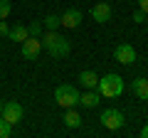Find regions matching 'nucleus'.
<instances>
[{"label":"nucleus","mask_w":148,"mask_h":138,"mask_svg":"<svg viewBox=\"0 0 148 138\" xmlns=\"http://www.w3.org/2000/svg\"><path fill=\"white\" fill-rule=\"evenodd\" d=\"M40 42H42V47L47 49V54L54 57V59L67 57L69 49H72V42H69L67 37H62L57 30H47L45 35H40Z\"/></svg>","instance_id":"1"},{"label":"nucleus","mask_w":148,"mask_h":138,"mask_svg":"<svg viewBox=\"0 0 148 138\" xmlns=\"http://www.w3.org/2000/svg\"><path fill=\"white\" fill-rule=\"evenodd\" d=\"M96 91L106 99H116V96L123 94V79L119 74H104L96 81Z\"/></svg>","instance_id":"2"},{"label":"nucleus","mask_w":148,"mask_h":138,"mask_svg":"<svg viewBox=\"0 0 148 138\" xmlns=\"http://www.w3.org/2000/svg\"><path fill=\"white\" fill-rule=\"evenodd\" d=\"M54 101L62 109H72V106L79 104V91L74 89V86H69V84H62V86L54 89Z\"/></svg>","instance_id":"3"},{"label":"nucleus","mask_w":148,"mask_h":138,"mask_svg":"<svg viewBox=\"0 0 148 138\" xmlns=\"http://www.w3.org/2000/svg\"><path fill=\"white\" fill-rule=\"evenodd\" d=\"M101 126L106 128V131H119V128L123 126V113L119 111V109H104V113H101Z\"/></svg>","instance_id":"4"},{"label":"nucleus","mask_w":148,"mask_h":138,"mask_svg":"<svg viewBox=\"0 0 148 138\" xmlns=\"http://www.w3.org/2000/svg\"><path fill=\"white\" fill-rule=\"evenodd\" d=\"M0 116L5 118L10 126H15V123H20L22 118H25V109H22L17 101H5V104H3V111H0Z\"/></svg>","instance_id":"5"},{"label":"nucleus","mask_w":148,"mask_h":138,"mask_svg":"<svg viewBox=\"0 0 148 138\" xmlns=\"http://www.w3.org/2000/svg\"><path fill=\"white\" fill-rule=\"evenodd\" d=\"M20 52H22L25 59L35 62V59L40 57V52H42V42H40V37H27L25 42H20Z\"/></svg>","instance_id":"6"},{"label":"nucleus","mask_w":148,"mask_h":138,"mask_svg":"<svg viewBox=\"0 0 148 138\" xmlns=\"http://www.w3.org/2000/svg\"><path fill=\"white\" fill-rule=\"evenodd\" d=\"M114 59H116L119 64H126L128 67V64L136 62V49H133L128 42H121L116 49H114Z\"/></svg>","instance_id":"7"},{"label":"nucleus","mask_w":148,"mask_h":138,"mask_svg":"<svg viewBox=\"0 0 148 138\" xmlns=\"http://www.w3.org/2000/svg\"><path fill=\"white\" fill-rule=\"evenodd\" d=\"M79 22H82V12L77 10V8H69V10H64L62 15H59V25L67 27V30L79 27Z\"/></svg>","instance_id":"8"},{"label":"nucleus","mask_w":148,"mask_h":138,"mask_svg":"<svg viewBox=\"0 0 148 138\" xmlns=\"http://www.w3.org/2000/svg\"><path fill=\"white\" fill-rule=\"evenodd\" d=\"M111 12H114V10H111L109 3H96V5L91 8V17H94V22H101V25L111 20Z\"/></svg>","instance_id":"9"},{"label":"nucleus","mask_w":148,"mask_h":138,"mask_svg":"<svg viewBox=\"0 0 148 138\" xmlns=\"http://www.w3.org/2000/svg\"><path fill=\"white\" fill-rule=\"evenodd\" d=\"M131 89H133V94H136L141 101H148V79H146V77L133 79L131 81Z\"/></svg>","instance_id":"10"},{"label":"nucleus","mask_w":148,"mask_h":138,"mask_svg":"<svg viewBox=\"0 0 148 138\" xmlns=\"http://www.w3.org/2000/svg\"><path fill=\"white\" fill-rule=\"evenodd\" d=\"M101 101V94L99 91H84V94H79V104L84 109H96Z\"/></svg>","instance_id":"11"},{"label":"nucleus","mask_w":148,"mask_h":138,"mask_svg":"<svg viewBox=\"0 0 148 138\" xmlns=\"http://www.w3.org/2000/svg\"><path fill=\"white\" fill-rule=\"evenodd\" d=\"M62 121H64L67 128H79L82 126V116L74 111V106L72 109H64V118H62Z\"/></svg>","instance_id":"12"},{"label":"nucleus","mask_w":148,"mask_h":138,"mask_svg":"<svg viewBox=\"0 0 148 138\" xmlns=\"http://www.w3.org/2000/svg\"><path fill=\"white\" fill-rule=\"evenodd\" d=\"M8 37H10L12 42H25V40L30 37V32H27V27H25V25H15V27H10Z\"/></svg>","instance_id":"13"},{"label":"nucleus","mask_w":148,"mask_h":138,"mask_svg":"<svg viewBox=\"0 0 148 138\" xmlns=\"http://www.w3.org/2000/svg\"><path fill=\"white\" fill-rule=\"evenodd\" d=\"M79 81L84 84V89H96V81H99V77L91 72V69H84L79 74Z\"/></svg>","instance_id":"14"},{"label":"nucleus","mask_w":148,"mask_h":138,"mask_svg":"<svg viewBox=\"0 0 148 138\" xmlns=\"http://www.w3.org/2000/svg\"><path fill=\"white\" fill-rule=\"evenodd\" d=\"M27 32H30V37H40V35H42V22L40 20L30 22V25H27Z\"/></svg>","instance_id":"15"},{"label":"nucleus","mask_w":148,"mask_h":138,"mask_svg":"<svg viewBox=\"0 0 148 138\" xmlns=\"http://www.w3.org/2000/svg\"><path fill=\"white\" fill-rule=\"evenodd\" d=\"M45 27H47V30H57V27H62V25H59V15H47V17H45Z\"/></svg>","instance_id":"16"},{"label":"nucleus","mask_w":148,"mask_h":138,"mask_svg":"<svg viewBox=\"0 0 148 138\" xmlns=\"http://www.w3.org/2000/svg\"><path fill=\"white\" fill-rule=\"evenodd\" d=\"M10 133H12V126H10V123H8L3 116H0V138H8Z\"/></svg>","instance_id":"17"},{"label":"nucleus","mask_w":148,"mask_h":138,"mask_svg":"<svg viewBox=\"0 0 148 138\" xmlns=\"http://www.w3.org/2000/svg\"><path fill=\"white\" fill-rule=\"evenodd\" d=\"M10 12H12V5L8 3V0H0V20H5Z\"/></svg>","instance_id":"18"},{"label":"nucleus","mask_w":148,"mask_h":138,"mask_svg":"<svg viewBox=\"0 0 148 138\" xmlns=\"http://www.w3.org/2000/svg\"><path fill=\"white\" fill-rule=\"evenodd\" d=\"M133 22L143 25V22H146V12H143V10H136V12H133Z\"/></svg>","instance_id":"19"},{"label":"nucleus","mask_w":148,"mask_h":138,"mask_svg":"<svg viewBox=\"0 0 148 138\" xmlns=\"http://www.w3.org/2000/svg\"><path fill=\"white\" fill-rule=\"evenodd\" d=\"M8 32H10V27H8V22H5V20H0V37H5Z\"/></svg>","instance_id":"20"},{"label":"nucleus","mask_w":148,"mask_h":138,"mask_svg":"<svg viewBox=\"0 0 148 138\" xmlns=\"http://www.w3.org/2000/svg\"><path fill=\"white\" fill-rule=\"evenodd\" d=\"M138 10H143L148 15V0H138Z\"/></svg>","instance_id":"21"},{"label":"nucleus","mask_w":148,"mask_h":138,"mask_svg":"<svg viewBox=\"0 0 148 138\" xmlns=\"http://www.w3.org/2000/svg\"><path fill=\"white\" fill-rule=\"evenodd\" d=\"M141 138H148V123H146V126L141 128Z\"/></svg>","instance_id":"22"},{"label":"nucleus","mask_w":148,"mask_h":138,"mask_svg":"<svg viewBox=\"0 0 148 138\" xmlns=\"http://www.w3.org/2000/svg\"><path fill=\"white\" fill-rule=\"evenodd\" d=\"M0 111H3V101H0Z\"/></svg>","instance_id":"23"},{"label":"nucleus","mask_w":148,"mask_h":138,"mask_svg":"<svg viewBox=\"0 0 148 138\" xmlns=\"http://www.w3.org/2000/svg\"><path fill=\"white\" fill-rule=\"evenodd\" d=\"M146 22H148V15H146Z\"/></svg>","instance_id":"24"},{"label":"nucleus","mask_w":148,"mask_h":138,"mask_svg":"<svg viewBox=\"0 0 148 138\" xmlns=\"http://www.w3.org/2000/svg\"><path fill=\"white\" fill-rule=\"evenodd\" d=\"M22 3H27V0H22Z\"/></svg>","instance_id":"25"}]
</instances>
